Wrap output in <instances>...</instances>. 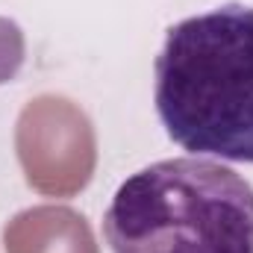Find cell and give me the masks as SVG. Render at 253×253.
Wrapping results in <instances>:
<instances>
[{
	"label": "cell",
	"instance_id": "obj_1",
	"mask_svg": "<svg viewBox=\"0 0 253 253\" xmlns=\"http://www.w3.org/2000/svg\"><path fill=\"white\" fill-rule=\"evenodd\" d=\"M153 97L180 147L253 162V6L227 3L174 24Z\"/></svg>",
	"mask_w": 253,
	"mask_h": 253
},
{
	"label": "cell",
	"instance_id": "obj_2",
	"mask_svg": "<svg viewBox=\"0 0 253 253\" xmlns=\"http://www.w3.org/2000/svg\"><path fill=\"white\" fill-rule=\"evenodd\" d=\"M103 233L112 253H253V186L209 159H165L115 191Z\"/></svg>",
	"mask_w": 253,
	"mask_h": 253
},
{
	"label": "cell",
	"instance_id": "obj_5",
	"mask_svg": "<svg viewBox=\"0 0 253 253\" xmlns=\"http://www.w3.org/2000/svg\"><path fill=\"white\" fill-rule=\"evenodd\" d=\"M24 53H27V44H24L21 27L9 18H0V83H9L21 71Z\"/></svg>",
	"mask_w": 253,
	"mask_h": 253
},
{
	"label": "cell",
	"instance_id": "obj_3",
	"mask_svg": "<svg viewBox=\"0 0 253 253\" xmlns=\"http://www.w3.org/2000/svg\"><path fill=\"white\" fill-rule=\"evenodd\" d=\"M15 150L27 183L50 197L83 191L97 165L88 115L59 94H42L24 106L15 126Z\"/></svg>",
	"mask_w": 253,
	"mask_h": 253
},
{
	"label": "cell",
	"instance_id": "obj_4",
	"mask_svg": "<svg viewBox=\"0 0 253 253\" xmlns=\"http://www.w3.org/2000/svg\"><path fill=\"white\" fill-rule=\"evenodd\" d=\"M6 253H97L88 221L68 206H33L3 230Z\"/></svg>",
	"mask_w": 253,
	"mask_h": 253
}]
</instances>
